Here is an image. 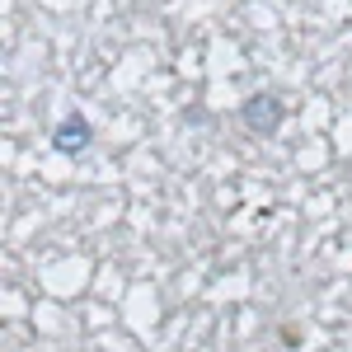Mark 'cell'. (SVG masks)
<instances>
[{"mask_svg": "<svg viewBox=\"0 0 352 352\" xmlns=\"http://www.w3.org/2000/svg\"><path fill=\"white\" fill-rule=\"evenodd\" d=\"M89 141H94V127H89V118L80 109H71L61 122L52 127V146L56 155H85L89 151Z\"/></svg>", "mask_w": 352, "mask_h": 352, "instance_id": "cell-1", "label": "cell"}, {"mask_svg": "<svg viewBox=\"0 0 352 352\" xmlns=\"http://www.w3.org/2000/svg\"><path fill=\"white\" fill-rule=\"evenodd\" d=\"M240 118L254 136H272L282 127V99H277V94H254V99H244Z\"/></svg>", "mask_w": 352, "mask_h": 352, "instance_id": "cell-2", "label": "cell"}]
</instances>
